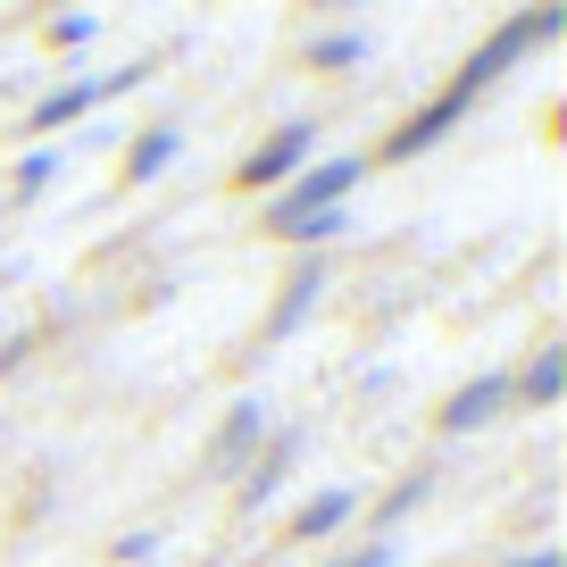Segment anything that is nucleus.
I'll list each match as a JSON object with an SVG mask.
<instances>
[{
    "mask_svg": "<svg viewBox=\"0 0 567 567\" xmlns=\"http://www.w3.org/2000/svg\"><path fill=\"white\" fill-rule=\"evenodd\" d=\"M559 25H567V9H526V18H509L493 42H476V51H467L460 68H451V84L434 92V101H425L417 117H401V125H392L375 159H417V151H434V142H443L451 125H460L467 109H476L484 92H493V84H501V75H509V68H517V59H526L543 34H559Z\"/></svg>",
    "mask_w": 567,
    "mask_h": 567,
    "instance_id": "obj_1",
    "label": "nucleus"
},
{
    "mask_svg": "<svg viewBox=\"0 0 567 567\" xmlns=\"http://www.w3.org/2000/svg\"><path fill=\"white\" fill-rule=\"evenodd\" d=\"M359 176H368V159L359 151H334V159H309L301 176L284 184V193H267V234H292L301 217H326V209H342V200L359 193Z\"/></svg>",
    "mask_w": 567,
    "mask_h": 567,
    "instance_id": "obj_2",
    "label": "nucleus"
},
{
    "mask_svg": "<svg viewBox=\"0 0 567 567\" xmlns=\"http://www.w3.org/2000/svg\"><path fill=\"white\" fill-rule=\"evenodd\" d=\"M309 159H318V125H309V117H284L276 134L250 142V159L234 167V193H284Z\"/></svg>",
    "mask_w": 567,
    "mask_h": 567,
    "instance_id": "obj_3",
    "label": "nucleus"
},
{
    "mask_svg": "<svg viewBox=\"0 0 567 567\" xmlns=\"http://www.w3.org/2000/svg\"><path fill=\"white\" fill-rule=\"evenodd\" d=\"M142 84V68H117V75H75V84H59V92H42L34 109H25V142L34 151H51V134H68L84 109H101V101H117V92H134Z\"/></svg>",
    "mask_w": 567,
    "mask_h": 567,
    "instance_id": "obj_4",
    "label": "nucleus"
},
{
    "mask_svg": "<svg viewBox=\"0 0 567 567\" xmlns=\"http://www.w3.org/2000/svg\"><path fill=\"white\" fill-rule=\"evenodd\" d=\"M501 409H509V368L501 375H467V384L434 409V434H443V443H467V434H484Z\"/></svg>",
    "mask_w": 567,
    "mask_h": 567,
    "instance_id": "obj_5",
    "label": "nucleus"
},
{
    "mask_svg": "<svg viewBox=\"0 0 567 567\" xmlns=\"http://www.w3.org/2000/svg\"><path fill=\"white\" fill-rule=\"evenodd\" d=\"M292 460H301V425H276L259 443V467L234 484V509H267V501L284 493V476H292Z\"/></svg>",
    "mask_w": 567,
    "mask_h": 567,
    "instance_id": "obj_6",
    "label": "nucleus"
},
{
    "mask_svg": "<svg viewBox=\"0 0 567 567\" xmlns=\"http://www.w3.org/2000/svg\"><path fill=\"white\" fill-rule=\"evenodd\" d=\"M359 509H368V501H359V493H351V484H326V493H309V501H301V509L284 517V534H292V543H334V534H342V526H351V517H359Z\"/></svg>",
    "mask_w": 567,
    "mask_h": 567,
    "instance_id": "obj_7",
    "label": "nucleus"
},
{
    "mask_svg": "<svg viewBox=\"0 0 567 567\" xmlns=\"http://www.w3.org/2000/svg\"><path fill=\"white\" fill-rule=\"evenodd\" d=\"M318 292H326V259H301L292 276H284V292H276V309H267V326H259V342H267V351H276V342L292 334V326H301L309 309H318Z\"/></svg>",
    "mask_w": 567,
    "mask_h": 567,
    "instance_id": "obj_8",
    "label": "nucleus"
},
{
    "mask_svg": "<svg viewBox=\"0 0 567 567\" xmlns=\"http://www.w3.org/2000/svg\"><path fill=\"white\" fill-rule=\"evenodd\" d=\"M259 443H267V409H259V401H234V409H226V425H217L209 467H217V476H243Z\"/></svg>",
    "mask_w": 567,
    "mask_h": 567,
    "instance_id": "obj_9",
    "label": "nucleus"
},
{
    "mask_svg": "<svg viewBox=\"0 0 567 567\" xmlns=\"http://www.w3.org/2000/svg\"><path fill=\"white\" fill-rule=\"evenodd\" d=\"M176 151H184V134H176L167 117H151V125H142L134 142H125V159H117V184H151V176H159L167 159H176Z\"/></svg>",
    "mask_w": 567,
    "mask_h": 567,
    "instance_id": "obj_10",
    "label": "nucleus"
},
{
    "mask_svg": "<svg viewBox=\"0 0 567 567\" xmlns=\"http://www.w3.org/2000/svg\"><path fill=\"white\" fill-rule=\"evenodd\" d=\"M368 51H375V42L359 34V25H334V34L301 42V68L309 75H351V68H368Z\"/></svg>",
    "mask_w": 567,
    "mask_h": 567,
    "instance_id": "obj_11",
    "label": "nucleus"
},
{
    "mask_svg": "<svg viewBox=\"0 0 567 567\" xmlns=\"http://www.w3.org/2000/svg\"><path fill=\"white\" fill-rule=\"evenodd\" d=\"M567 392V351L559 342H543V351L526 359V375H509V401H526V409H550Z\"/></svg>",
    "mask_w": 567,
    "mask_h": 567,
    "instance_id": "obj_12",
    "label": "nucleus"
},
{
    "mask_svg": "<svg viewBox=\"0 0 567 567\" xmlns=\"http://www.w3.org/2000/svg\"><path fill=\"white\" fill-rule=\"evenodd\" d=\"M51 176H59V151H25V159L9 167V193H18V200H42V193H51Z\"/></svg>",
    "mask_w": 567,
    "mask_h": 567,
    "instance_id": "obj_13",
    "label": "nucleus"
},
{
    "mask_svg": "<svg viewBox=\"0 0 567 567\" xmlns=\"http://www.w3.org/2000/svg\"><path fill=\"white\" fill-rule=\"evenodd\" d=\"M92 34H101V18H84V9H68V18L42 25V42H51V51H84Z\"/></svg>",
    "mask_w": 567,
    "mask_h": 567,
    "instance_id": "obj_14",
    "label": "nucleus"
},
{
    "mask_svg": "<svg viewBox=\"0 0 567 567\" xmlns=\"http://www.w3.org/2000/svg\"><path fill=\"white\" fill-rule=\"evenodd\" d=\"M342 226H351V209H326V217H301V226L284 234V243H334Z\"/></svg>",
    "mask_w": 567,
    "mask_h": 567,
    "instance_id": "obj_15",
    "label": "nucleus"
},
{
    "mask_svg": "<svg viewBox=\"0 0 567 567\" xmlns=\"http://www.w3.org/2000/svg\"><path fill=\"white\" fill-rule=\"evenodd\" d=\"M392 559H401V550H392V543H375V534H368L359 550H342V559H326V567H392Z\"/></svg>",
    "mask_w": 567,
    "mask_h": 567,
    "instance_id": "obj_16",
    "label": "nucleus"
},
{
    "mask_svg": "<svg viewBox=\"0 0 567 567\" xmlns=\"http://www.w3.org/2000/svg\"><path fill=\"white\" fill-rule=\"evenodd\" d=\"M151 550H159V534L142 526V534H125V543H117V559H125V567H134V559H151Z\"/></svg>",
    "mask_w": 567,
    "mask_h": 567,
    "instance_id": "obj_17",
    "label": "nucleus"
},
{
    "mask_svg": "<svg viewBox=\"0 0 567 567\" xmlns=\"http://www.w3.org/2000/svg\"><path fill=\"white\" fill-rule=\"evenodd\" d=\"M501 567H567L559 550H534V559H501Z\"/></svg>",
    "mask_w": 567,
    "mask_h": 567,
    "instance_id": "obj_18",
    "label": "nucleus"
}]
</instances>
